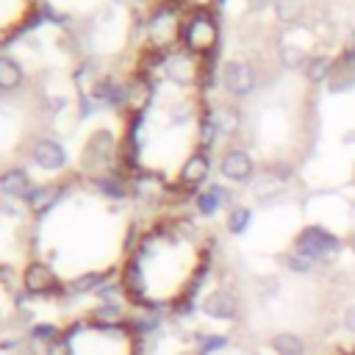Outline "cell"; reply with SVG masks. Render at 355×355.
Wrapping results in <instances>:
<instances>
[{
  "label": "cell",
  "instance_id": "cell-1",
  "mask_svg": "<svg viewBox=\"0 0 355 355\" xmlns=\"http://www.w3.org/2000/svg\"><path fill=\"white\" fill-rule=\"evenodd\" d=\"M180 44H183L186 53L200 55V58L216 53L219 25H216V17H214V11L208 6H200V8L189 11V17L180 25Z\"/></svg>",
  "mask_w": 355,
  "mask_h": 355
},
{
  "label": "cell",
  "instance_id": "cell-2",
  "mask_svg": "<svg viewBox=\"0 0 355 355\" xmlns=\"http://www.w3.org/2000/svg\"><path fill=\"white\" fill-rule=\"evenodd\" d=\"M180 0H158L155 8L150 11V19H147V36H150V44L155 50H169L178 39H180Z\"/></svg>",
  "mask_w": 355,
  "mask_h": 355
},
{
  "label": "cell",
  "instance_id": "cell-3",
  "mask_svg": "<svg viewBox=\"0 0 355 355\" xmlns=\"http://www.w3.org/2000/svg\"><path fill=\"white\" fill-rule=\"evenodd\" d=\"M338 250H341L338 236L330 233V230L322 227V225H308V227H302V230L297 233V239H294V252L302 255V258H308V261H313V263L333 258Z\"/></svg>",
  "mask_w": 355,
  "mask_h": 355
},
{
  "label": "cell",
  "instance_id": "cell-4",
  "mask_svg": "<svg viewBox=\"0 0 355 355\" xmlns=\"http://www.w3.org/2000/svg\"><path fill=\"white\" fill-rule=\"evenodd\" d=\"M219 83H222V89H225L230 97H247V94L255 92V69H252L247 61L230 58V61L222 64Z\"/></svg>",
  "mask_w": 355,
  "mask_h": 355
},
{
  "label": "cell",
  "instance_id": "cell-5",
  "mask_svg": "<svg viewBox=\"0 0 355 355\" xmlns=\"http://www.w3.org/2000/svg\"><path fill=\"white\" fill-rule=\"evenodd\" d=\"M22 288L33 297H47V294H58L64 291L61 280L55 277L53 266L44 263V261H31L22 272Z\"/></svg>",
  "mask_w": 355,
  "mask_h": 355
},
{
  "label": "cell",
  "instance_id": "cell-6",
  "mask_svg": "<svg viewBox=\"0 0 355 355\" xmlns=\"http://www.w3.org/2000/svg\"><path fill=\"white\" fill-rule=\"evenodd\" d=\"M31 161H33L39 169H44V172H61V169L69 164L64 144L55 141V139H50V136H39V139L31 144Z\"/></svg>",
  "mask_w": 355,
  "mask_h": 355
},
{
  "label": "cell",
  "instance_id": "cell-7",
  "mask_svg": "<svg viewBox=\"0 0 355 355\" xmlns=\"http://www.w3.org/2000/svg\"><path fill=\"white\" fill-rule=\"evenodd\" d=\"M255 172V164H252V155L247 150H225L222 158H219V175L230 183H247Z\"/></svg>",
  "mask_w": 355,
  "mask_h": 355
},
{
  "label": "cell",
  "instance_id": "cell-8",
  "mask_svg": "<svg viewBox=\"0 0 355 355\" xmlns=\"http://www.w3.org/2000/svg\"><path fill=\"white\" fill-rule=\"evenodd\" d=\"M200 311H202L208 319H216V322H233V319L239 316V302H236V297H233L227 288H214L211 294L202 297Z\"/></svg>",
  "mask_w": 355,
  "mask_h": 355
},
{
  "label": "cell",
  "instance_id": "cell-9",
  "mask_svg": "<svg viewBox=\"0 0 355 355\" xmlns=\"http://www.w3.org/2000/svg\"><path fill=\"white\" fill-rule=\"evenodd\" d=\"M208 175H211V158H208V153H205V150H194V153L183 161V166H180V172H178V183H180L183 189H197L200 183L208 180Z\"/></svg>",
  "mask_w": 355,
  "mask_h": 355
},
{
  "label": "cell",
  "instance_id": "cell-10",
  "mask_svg": "<svg viewBox=\"0 0 355 355\" xmlns=\"http://www.w3.org/2000/svg\"><path fill=\"white\" fill-rule=\"evenodd\" d=\"M111 153H114V136L108 130H97L94 136H89V144L83 150V164L94 172V169H105L111 164Z\"/></svg>",
  "mask_w": 355,
  "mask_h": 355
},
{
  "label": "cell",
  "instance_id": "cell-11",
  "mask_svg": "<svg viewBox=\"0 0 355 355\" xmlns=\"http://www.w3.org/2000/svg\"><path fill=\"white\" fill-rule=\"evenodd\" d=\"M33 191V180L22 166H8L0 172V194L8 200H25Z\"/></svg>",
  "mask_w": 355,
  "mask_h": 355
},
{
  "label": "cell",
  "instance_id": "cell-12",
  "mask_svg": "<svg viewBox=\"0 0 355 355\" xmlns=\"http://www.w3.org/2000/svg\"><path fill=\"white\" fill-rule=\"evenodd\" d=\"M153 94H155V83L147 72H136L128 80V108L133 114H141L153 103Z\"/></svg>",
  "mask_w": 355,
  "mask_h": 355
},
{
  "label": "cell",
  "instance_id": "cell-13",
  "mask_svg": "<svg viewBox=\"0 0 355 355\" xmlns=\"http://www.w3.org/2000/svg\"><path fill=\"white\" fill-rule=\"evenodd\" d=\"M227 205H230V191L222 183H211L208 189L194 194V208L200 216H214L216 211H222Z\"/></svg>",
  "mask_w": 355,
  "mask_h": 355
},
{
  "label": "cell",
  "instance_id": "cell-14",
  "mask_svg": "<svg viewBox=\"0 0 355 355\" xmlns=\"http://www.w3.org/2000/svg\"><path fill=\"white\" fill-rule=\"evenodd\" d=\"M64 183H39V186H33V191L25 197V205L33 211V214H47L58 200H61V194H64Z\"/></svg>",
  "mask_w": 355,
  "mask_h": 355
},
{
  "label": "cell",
  "instance_id": "cell-15",
  "mask_svg": "<svg viewBox=\"0 0 355 355\" xmlns=\"http://www.w3.org/2000/svg\"><path fill=\"white\" fill-rule=\"evenodd\" d=\"M355 86V47L344 50L338 64H333V75H330V92H347Z\"/></svg>",
  "mask_w": 355,
  "mask_h": 355
},
{
  "label": "cell",
  "instance_id": "cell-16",
  "mask_svg": "<svg viewBox=\"0 0 355 355\" xmlns=\"http://www.w3.org/2000/svg\"><path fill=\"white\" fill-rule=\"evenodd\" d=\"M25 80V72H22V64L11 55H0V92L3 94H11L22 86Z\"/></svg>",
  "mask_w": 355,
  "mask_h": 355
},
{
  "label": "cell",
  "instance_id": "cell-17",
  "mask_svg": "<svg viewBox=\"0 0 355 355\" xmlns=\"http://www.w3.org/2000/svg\"><path fill=\"white\" fill-rule=\"evenodd\" d=\"M111 275H114V269H105V272H86V275H80V277L69 280V283L64 286V291H67V294H86V291H97V288H100Z\"/></svg>",
  "mask_w": 355,
  "mask_h": 355
},
{
  "label": "cell",
  "instance_id": "cell-18",
  "mask_svg": "<svg viewBox=\"0 0 355 355\" xmlns=\"http://www.w3.org/2000/svg\"><path fill=\"white\" fill-rule=\"evenodd\" d=\"M269 349H272L275 355H305V341H302L297 333H291V330H283V333L272 336V341H269Z\"/></svg>",
  "mask_w": 355,
  "mask_h": 355
},
{
  "label": "cell",
  "instance_id": "cell-19",
  "mask_svg": "<svg viewBox=\"0 0 355 355\" xmlns=\"http://www.w3.org/2000/svg\"><path fill=\"white\" fill-rule=\"evenodd\" d=\"M92 186H94L103 197H108V200H122V197L128 194L125 180H119L116 175H94V178H92Z\"/></svg>",
  "mask_w": 355,
  "mask_h": 355
},
{
  "label": "cell",
  "instance_id": "cell-20",
  "mask_svg": "<svg viewBox=\"0 0 355 355\" xmlns=\"http://www.w3.org/2000/svg\"><path fill=\"white\" fill-rule=\"evenodd\" d=\"M302 72H305L308 83L330 80V75H333V58L330 55H313V58H308V64H305Z\"/></svg>",
  "mask_w": 355,
  "mask_h": 355
},
{
  "label": "cell",
  "instance_id": "cell-21",
  "mask_svg": "<svg viewBox=\"0 0 355 355\" xmlns=\"http://www.w3.org/2000/svg\"><path fill=\"white\" fill-rule=\"evenodd\" d=\"M272 8H275L277 22H283V25H294V22L302 17L305 3H302V0H272Z\"/></svg>",
  "mask_w": 355,
  "mask_h": 355
},
{
  "label": "cell",
  "instance_id": "cell-22",
  "mask_svg": "<svg viewBox=\"0 0 355 355\" xmlns=\"http://www.w3.org/2000/svg\"><path fill=\"white\" fill-rule=\"evenodd\" d=\"M250 222H252V211H250L247 205H233V208L227 211V219H225V225H227V233H233V236H241V233H247Z\"/></svg>",
  "mask_w": 355,
  "mask_h": 355
},
{
  "label": "cell",
  "instance_id": "cell-23",
  "mask_svg": "<svg viewBox=\"0 0 355 355\" xmlns=\"http://www.w3.org/2000/svg\"><path fill=\"white\" fill-rule=\"evenodd\" d=\"M216 136H219V128H216V122L211 119V114H205L202 119H200V128H197V150H211L214 147V141H216Z\"/></svg>",
  "mask_w": 355,
  "mask_h": 355
},
{
  "label": "cell",
  "instance_id": "cell-24",
  "mask_svg": "<svg viewBox=\"0 0 355 355\" xmlns=\"http://www.w3.org/2000/svg\"><path fill=\"white\" fill-rule=\"evenodd\" d=\"M280 64H283L286 69H305L308 58H305L302 47H297V44H283V47H280Z\"/></svg>",
  "mask_w": 355,
  "mask_h": 355
},
{
  "label": "cell",
  "instance_id": "cell-25",
  "mask_svg": "<svg viewBox=\"0 0 355 355\" xmlns=\"http://www.w3.org/2000/svg\"><path fill=\"white\" fill-rule=\"evenodd\" d=\"M92 319L100 322V324H111V322H119L122 319V305L114 300V302H100L94 311H92Z\"/></svg>",
  "mask_w": 355,
  "mask_h": 355
},
{
  "label": "cell",
  "instance_id": "cell-26",
  "mask_svg": "<svg viewBox=\"0 0 355 355\" xmlns=\"http://www.w3.org/2000/svg\"><path fill=\"white\" fill-rule=\"evenodd\" d=\"M211 119L216 122L219 133H233V130L239 128V114L230 111V108H216V111H211Z\"/></svg>",
  "mask_w": 355,
  "mask_h": 355
},
{
  "label": "cell",
  "instance_id": "cell-27",
  "mask_svg": "<svg viewBox=\"0 0 355 355\" xmlns=\"http://www.w3.org/2000/svg\"><path fill=\"white\" fill-rule=\"evenodd\" d=\"M227 347V336H197V355H211Z\"/></svg>",
  "mask_w": 355,
  "mask_h": 355
},
{
  "label": "cell",
  "instance_id": "cell-28",
  "mask_svg": "<svg viewBox=\"0 0 355 355\" xmlns=\"http://www.w3.org/2000/svg\"><path fill=\"white\" fill-rule=\"evenodd\" d=\"M283 266H286L288 272H294V275H308V272L313 269V261H308V258H302V255L291 252V255H286V258H283Z\"/></svg>",
  "mask_w": 355,
  "mask_h": 355
},
{
  "label": "cell",
  "instance_id": "cell-29",
  "mask_svg": "<svg viewBox=\"0 0 355 355\" xmlns=\"http://www.w3.org/2000/svg\"><path fill=\"white\" fill-rule=\"evenodd\" d=\"M55 336H58V330H55V324H50V322H39V324H33L31 327V338L33 341H55Z\"/></svg>",
  "mask_w": 355,
  "mask_h": 355
},
{
  "label": "cell",
  "instance_id": "cell-30",
  "mask_svg": "<svg viewBox=\"0 0 355 355\" xmlns=\"http://www.w3.org/2000/svg\"><path fill=\"white\" fill-rule=\"evenodd\" d=\"M341 327H344L347 333H355V302L347 305V311L341 313Z\"/></svg>",
  "mask_w": 355,
  "mask_h": 355
},
{
  "label": "cell",
  "instance_id": "cell-31",
  "mask_svg": "<svg viewBox=\"0 0 355 355\" xmlns=\"http://www.w3.org/2000/svg\"><path fill=\"white\" fill-rule=\"evenodd\" d=\"M44 355H69V344L67 341H50L47 344V349H44Z\"/></svg>",
  "mask_w": 355,
  "mask_h": 355
},
{
  "label": "cell",
  "instance_id": "cell-32",
  "mask_svg": "<svg viewBox=\"0 0 355 355\" xmlns=\"http://www.w3.org/2000/svg\"><path fill=\"white\" fill-rule=\"evenodd\" d=\"M211 3H216V6H225V3H227V0H211Z\"/></svg>",
  "mask_w": 355,
  "mask_h": 355
},
{
  "label": "cell",
  "instance_id": "cell-33",
  "mask_svg": "<svg viewBox=\"0 0 355 355\" xmlns=\"http://www.w3.org/2000/svg\"><path fill=\"white\" fill-rule=\"evenodd\" d=\"M133 3H150V0H133Z\"/></svg>",
  "mask_w": 355,
  "mask_h": 355
},
{
  "label": "cell",
  "instance_id": "cell-34",
  "mask_svg": "<svg viewBox=\"0 0 355 355\" xmlns=\"http://www.w3.org/2000/svg\"><path fill=\"white\" fill-rule=\"evenodd\" d=\"M0 47H3V33H0Z\"/></svg>",
  "mask_w": 355,
  "mask_h": 355
},
{
  "label": "cell",
  "instance_id": "cell-35",
  "mask_svg": "<svg viewBox=\"0 0 355 355\" xmlns=\"http://www.w3.org/2000/svg\"><path fill=\"white\" fill-rule=\"evenodd\" d=\"M349 355H355V349H352V352H349Z\"/></svg>",
  "mask_w": 355,
  "mask_h": 355
}]
</instances>
